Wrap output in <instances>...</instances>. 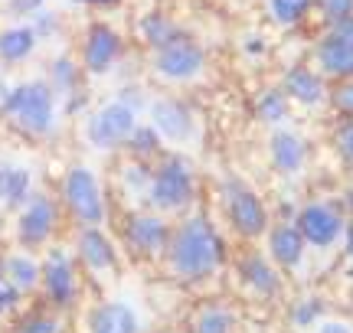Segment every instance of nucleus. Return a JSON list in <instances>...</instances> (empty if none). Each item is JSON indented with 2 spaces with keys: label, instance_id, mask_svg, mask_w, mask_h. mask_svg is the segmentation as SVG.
I'll return each mask as SVG.
<instances>
[{
  "label": "nucleus",
  "instance_id": "f257e3e1",
  "mask_svg": "<svg viewBox=\"0 0 353 333\" xmlns=\"http://www.w3.org/2000/svg\"><path fill=\"white\" fill-rule=\"evenodd\" d=\"M223 258V245L203 216L187 219L170 242V268L180 278H206Z\"/></svg>",
  "mask_w": 353,
  "mask_h": 333
},
{
  "label": "nucleus",
  "instance_id": "f03ea898",
  "mask_svg": "<svg viewBox=\"0 0 353 333\" xmlns=\"http://www.w3.org/2000/svg\"><path fill=\"white\" fill-rule=\"evenodd\" d=\"M3 111L30 134H46L56 121V98L46 82H23L7 95Z\"/></svg>",
  "mask_w": 353,
  "mask_h": 333
},
{
  "label": "nucleus",
  "instance_id": "7ed1b4c3",
  "mask_svg": "<svg viewBox=\"0 0 353 333\" xmlns=\"http://www.w3.org/2000/svg\"><path fill=\"white\" fill-rule=\"evenodd\" d=\"M134 128H138V111L118 98V102L101 105L99 111L92 115V121H88V141L99 151H112L118 144L131 141Z\"/></svg>",
  "mask_w": 353,
  "mask_h": 333
},
{
  "label": "nucleus",
  "instance_id": "20e7f679",
  "mask_svg": "<svg viewBox=\"0 0 353 333\" xmlns=\"http://www.w3.org/2000/svg\"><path fill=\"white\" fill-rule=\"evenodd\" d=\"M65 203L76 213V219L85 226V229H99L101 219H105V200H101V186L95 173L88 166H72L65 173Z\"/></svg>",
  "mask_w": 353,
  "mask_h": 333
},
{
  "label": "nucleus",
  "instance_id": "39448f33",
  "mask_svg": "<svg viewBox=\"0 0 353 333\" xmlns=\"http://www.w3.org/2000/svg\"><path fill=\"white\" fill-rule=\"evenodd\" d=\"M203 65H206V52L183 33L174 43L154 50V72L167 82H190L203 72Z\"/></svg>",
  "mask_w": 353,
  "mask_h": 333
},
{
  "label": "nucleus",
  "instance_id": "423d86ee",
  "mask_svg": "<svg viewBox=\"0 0 353 333\" xmlns=\"http://www.w3.org/2000/svg\"><path fill=\"white\" fill-rule=\"evenodd\" d=\"M151 203L157 209H183V206L193 200V177H190V170L183 160H167L154 170L151 177Z\"/></svg>",
  "mask_w": 353,
  "mask_h": 333
},
{
  "label": "nucleus",
  "instance_id": "0eeeda50",
  "mask_svg": "<svg viewBox=\"0 0 353 333\" xmlns=\"http://www.w3.org/2000/svg\"><path fill=\"white\" fill-rule=\"evenodd\" d=\"M226 203H229V219H232V226H236L245 239L262 235L265 226H268V213H265V203L252 190L232 183L226 190Z\"/></svg>",
  "mask_w": 353,
  "mask_h": 333
},
{
  "label": "nucleus",
  "instance_id": "6e6552de",
  "mask_svg": "<svg viewBox=\"0 0 353 333\" xmlns=\"http://www.w3.org/2000/svg\"><path fill=\"white\" fill-rule=\"evenodd\" d=\"M118 52H121V36L114 33L112 26L105 23H95L88 30V39H85V50H82V63L92 76H101V72H108L118 59Z\"/></svg>",
  "mask_w": 353,
  "mask_h": 333
},
{
  "label": "nucleus",
  "instance_id": "1a4fd4ad",
  "mask_svg": "<svg viewBox=\"0 0 353 333\" xmlns=\"http://www.w3.org/2000/svg\"><path fill=\"white\" fill-rule=\"evenodd\" d=\"M298 232H301L304 242L330 245L341 235V216L327 203H311V206H304L301 216H298Z\"/></svg>",
  "mask_w": 353,
  "mask_h": 333
},
{
  "label": "nucleus",
  "instance_id": "9d476101",
  "mask_svg": "<svg viewBox=\"0 0 353 333\" xmlns=\"http://www.w3.org/2000/svg\"><path fill=\"white\" fill-rule=\"evenodd\" d=\"M151 118L157 134H164L170 141H183L193 131V118H190L187 105H180L176 98H157L151 102Z\"/></svg>",
  "mask_w": 353,
  "mask_h": 333
},
{
  "label": "nucleus",
  "instance_id": "9b49d317",
  "mask_svg": "<svg viewBox=\"0 0 353 333\" xmlns=\"http://www.w3.org/2000/svg\"><path fill=\"white\" fill-rule=\"evenodd\" d=\"M52 229H56V206L46 196H33L20 216V239L30 245L46 242Z\"/></svg>",
  "mask_w": 353,
  "mask_h": 333
},
{
  "label": "nucleus",
  "instance_id": "f8f14e48",
  "mask_svg": "<svg viewBox=\"0 0 353 333\" xmlns=\"http://www.w3.org/2000/svg\"><path fill=\"white\" fill-rule=\"evenodd\" d=\"M43 281L46 291L56 304H69L76 297V275H72V261L65 252H52L46 258V268H43Z\"/></svg>",
  "mask_w": 353,
  "mask_h": 333
},
{
  "label": "nucleus",
  "instance_id": "ddd939ff",
  "mask_svg": "<svg viewBox=\"0 0 353 333\" xmlns=\"http://www.w3.org/2000/svg\"><path fill=\"white\" fill-rule=\"evenodd\" d=\"M128 239H131V245H134L138 252L154 255V252H161V248L167 245L170 232H167V226H164V219L161 216L141 213V216H134L131 222H128Z\"/></svg>",
  "mask_w": 353,
  "mask_h": 333
},
{
  "label": "nucleus",
  "instance_id": "4468645a",
  "mask_svg": "<svg viewBox=\"0 0 353 333\" xmlns=\"http://www.w3.org/2000/svg\"><path fill=\"white\" fill-rule=\"evenodd\" d=\"M317 65H321L327 76L350 78L353 76V46L327 33V36L317 43Z\"/></svg>",
  "mask_w": 353,
  "mask_h": 333
},
{
  "label": "nucleus",
  "instance_id": "2eb2a0df",
  "mask_svg": "<svg viewBox=\"0 0 353 333\" xmlns=\"http://www.w3.org/2000/svg\"><path fill=\"white\" fill-rule=\"evenodd\" d=\"M285 95L301 105H317L324 98V82L307 65H298V69H291L288 76H285Z\"/></svg>",
  "mask_w": 353,
  "mask_h": 333
},
{
  "label": "nucleus",
  "instance_id": "dca6fc26",
  "mask_svg": "<svg viewBox=\"0 0 353 333\" xmlns=\"http://www.w3.org/2000/svg\"><path fill=\"white\" fill-rule=\"evenodd\" d=\"M92 333H138V317L125 304H105L92 314Z\"/></svg>",
  "mask_w": 353,
  "mask_h": 333
},
{
  "label": "nucleus",
  "instance_id": "f3484780",
  "mask_svg": "<svg viewBox=\"0 0 353 333\" xmlns=\"http://www.w3.org/2000/svg\"><path fill=\"white\" fill-rule=\"evenodd\" d=\"M272 160L281 173H298L304 164V141L298 134H288V131H278L272 138Z\"/></svg>",
  "mask_w": 353,
  "mask_h": 333
},
{
  "label": "nucleus",
  "instance_id": "a211bd4d",
  "mask_svg": "<svg viewBox=\"0 0 353 333\" xmlns=\"http://www.w3.org/2000/svg\"><path fill=\"white\" fill-rule=\"evenodd\" d=\"M79 248H82V258L88 261V268H95V271L114 268V248H112V242H108V239H105V235H101L95 226L82 232Z\"/></svg>",
  "mask_w": 353,
  "mask_h": 333
},
{
  "label": "nucleus",
  "instance_id": "6ab92c4d",
  "mask_svg": "<svg viewBox=\"0 0 353 333\" xmlns=\"http://www.w3.org/2000/svg\"><path fill=\"white\" fill-rule=\"evenodd\" d=\"M37 46V30L33 26H10L0 33V59L7 63H20L26 59Z\"/></svg>",
  "mask_w": 353,
  "mask_h": 333
},
{
  "label": "nucleus",
  "instance_id": "aec40b11",
  "mask_svg": "<svg viewBox=\"0 0 353 333\" xmlns=\"http://www.w3.org/2000/svg\"><path fill=\"white\" fill-rule=\"evenodd\" d=\"M301 252H304V239L294 226H278V229L272 232V255H275L278 265H285V268L298 265V261H301Z\"/></svg>",
  "mask_w": 353,
  "mask_h": 333
},
{
  "label": "nucleus",
  "instance_id": "412c9836",
  "mask_svg": "<svg viewBox=\"0 0 353 333\" xmlns=\"http://www.w3.org/2000/svg\"><path fill=\"white\" fill-rule=\"evenodd\" d=\"M30 193V170L13 164H0V200L7 203H20Z\"/></svg>",
  "mask_w": 353,
  "mask_h": 333
},
{
  "label": "nucleus",
  "instance_id": "4be33fe9",
  "mask_svg": "<svg viewBox=\"0 0 353 333\" xmlns=\"http://www.w3.org/2000/svg\"><path fill=\"white\" fill-rule=\"evenodd\" d=\"M141 36H144L148 46L161 50V46H167V43H174V39L180 36V30L167 20L164 13H148V17L141 20Z\"/></svg>",
  "mask_w": 353,
  "mask_h": 333
},
{
  "label": "nucleus",
  "instance_id": "5701e85b",
  "mask_svg": "<svg viewBox=\"0 0 353 333\" xmlns=\"http://www.w3.org/2000/svg\"><path fill=\"white\" fill-rule=\"evenodd\" d=\"M3 268H7V278H10V284L17 288V291H26V288H33V284L39 281L37 261L26 258V255H10Z\"/></svg>",
  "mask_w": 353,
  "mask_h": 333
},
{
  "label": "nucleus",
  "instance_id": "b1692460",
  "mask_svg": "<svg viewBox=\"0 0 353 333\" xmlns=\"http://www.w3.org/2000/svg\"><path fill=\"white\" fill-rule=\"evenodd\" d=\"M255 115L262 118L265 125H281V121L288 118V95H285V92H275V89L259 95Z\"/></svg>",
  "mask_w": 353,
  "mask_h": 333
},
{
  "label": "nucleus",
  "instance_id": "393cba45",
  "mask_svg": "<svg viewBox=\"0 0 353 333\" xmlns=\"http://www.w3.org/2000/svg\"><path fill=\"white\" fill-rule=\"evenodd\" d=\"M311 7L314 0H268V13L278 26H294Z\"/></svg>",
  "mask_w": 353,
  "mask_h": 333
},
{
  "label": "nucleus",
  "instance_id": "a878e982",
  "mask_svg": "<svg viewBox=\"0 0 353 333\" xmlns=\"http://www.w3.org/2000/svg\"><path fill=\"white\" fill-rule=\"evenodd\" d=\"M242 275H245V281L252 284L255 291H275V284H278L275 271L268 268L259 255H249L242 261Z\"/></svg>",
  "mask_w": 353,
  "mask_h": 333
},
{
  "label": "nucleus",
  "instance_id": "bb28decb",
  "mask_svg": "<svg viewBox=\"0 0 353 333\" xmlns=\"http://www.w3.org/2000/svg\"><path fill=\"white\" fill-rule=\"evenodd\" d=\"M229 330H232V314L219 308L203 310L196 323H193V333H229Z\"/></svg>",
  "mask_w": 353,
  "mask_h": 333
},
{
  "label": "nucleus",
  "instance_id": "cd10ccee",
  "mask_svg": "<svg viewBox=\"0 0 353 333\" xmlns=\"http://www.w3.org/2000/svg\"><path fill=\"white\" fill-rule=\"evenodd\" d=\"M317 10L324 13V20L330 26L334 23H343V20H350L353 17V0H314Z\"/></svg>",
  "mask_w": 353,
  "mask_h": 333
},
{
  "label": "nucleus",
  "instance_id": "c85d7f7f",
  "mask_svg": "<svg viewBox=\"0 0 353 333\" xmlns=\"http://www.w3.org/2000/svg\"><path fill=\"white\" fill-rule=\"evenodd\" d=\"M131 144H134V151L148 154V151H157L161 134H157V128H134V134H131Z\"/></svg>",
  "mask_w": 353,
  "mask_h": 333
},
{
  "label": "nucleus",
  "instance_id": "c756f323",
  "mask_svg": "<svg viewBox=\"0 0 353 333\" xmlns=\"http://www.w3.org/2000/svg\"><path fill=\"white\" fill-rule=\"evenodd\" d=\"M52 76H56V82H59L63 89H72V82H76V69H72V63H69V59H56V65H52Z\"/></svg>",
  "mask_w": 353,
  "mask_h": 333
},
{
  "label": "nucleus",
  "instance_id": "7c9ffc66",
  "mask_svg": "<svg viewBox=\"0 0 353 333\" xmlns=\"http://www.w3.org/2000/svg\"><path fill=\"white\" fill-rule=\"evenodd\" d=\"M17 333H56V321H50V317H33V321H26Z\"/></svg>",
  "mask_w": 353,
  "mask_h": 333
},
{
  "label": "nucleus",
  "instance_id": "2f4dec72",
  "mask_svg": "<svg viewBox=\"0 0 353 333\" xmlns=\"http://www.w3.org/2000/svg\"><path fill=\"white\" fill-rule=\"evenodd\" d=\"M334 102H337V108H341V111L353 115V82H347V85H341V89L334 92Z\"/></svg>",
  "mask_w": 353,
  "mask_h": 333
},
{
  "label": "nucleus",
  "instance_id": "473e14b6",
  "mask_svg": "<svg viewBox=\"0 0 353 333\" xmlns=\"http://www.w3.org/2000/svg\"><path fill=\"white\" fill-rule=\"evenodd\" d=\"M330 36H337V39H343V43H350L353 46V17L350 20H343V23L330 26Z\"/></svg>",
  "mask_w": 353,
  "mask_h": 333
},
{
  "label": "nucleus",
  "instance_id": "72a5a7b5",
  "mask_svg": "<svg viewBox=\"0 0 353 333\" xmlns=\"http://www.w3.org/2000/svg\"><path fill=\"white\" fill-rule=\"evenodd\" d=\"M17 297H20V291L13 284H0V310H10L17 304Z\"/></svg>",
  "mask_w": 353,
  "mask_h": 333
},
{
  "label": "nucleus",
  "instance_id": "f704fd0d",
  "mask_svg": "<svg viewBox=\"0 0 353 333\" xmlns=\"http://www.w3.org/2000/svg\"><path fill=\"white\" fill-rule=\"evenodd\" d=\"M341 141H343V151H347V154H350V160H353V125H350V128H343Z\"/></svg>",
  "mask_w": 353,
  "mask_h": 333
},
{
  "label": "nucleus",
  "instance_id": "c9c22d12",
  "mask_svg": "<svg viewBox=\"0 0 353 333\" xmlns=\"http://www.w3.org/2000/svg\"><path fill=\"white\" fill-rule=\"evenodd\" d=\"M314 304H311V308H301V310H298V323H307V321H311V317H314Z\"/></svg>",
  "mask_w": 353,
  "mask_h": 333
},
{
  "label": "nucleus",
  "instance_id": "e433bc0d",
  "mask_svg": "<svg viewBox=\"0 0 353 333\" xmlns=\"http://www.w3.org/2000/svg\"><path fill=\"white\" fill-rule=\"evenodd\" d=\"M321 333H350V330H347L343 323H324V327H321Z\"/></svg>",
  "mask_w": 353,
  "mask_h": 333
},
{
  "label": "nucleus",
  "instance_id": "4c0bfd02",
  "mask_svg": "<svg viewBox=\"0 0 353 333\" xmlns=\"http://www.w3.org/2000/svg\"><path fill=\"white\" fill-rule=\"evenodd\" d=\"M39 3H43V0H17V7H20V10H37Z\"/></svg>",
  "mask_w": 353,
  "mask_h": 333
},
{
  "label": "nucleus",
  "instance_id": "58836bf2",
  "mask_svg": "<svg viewBox=\"0 0 353 333\" xmlns=\"http://www.w3.org/2000/svg\"><path fill=\"white\" fill-rule=\"evenodd\" d=\"M347 252L353 255V222H350V229H347Z\"/></svg>",
  "mask_w": 353,
  "mask_h": 333
},
{
  "label": "nucleus",
  "instance_id": "ea45409f",
  "mask_svg": "<svg viewBox=\"0 0 353 333\" xmlns=\"http://www.w3.org/2000/svg\"><path fill=\"white\" fill-rule=\"evenodd\" d=\"M88 3H99V7H105V3H114V0H88Z\"/></svg>",
  "mask_w": 353,
  "mask_h": 333
},
{
  "label": "nucleus",
  "instance_id": "a19ab883",
  "mask_svg": "<svg viewBox=\"0 0 353 333\" xmlns=\"http://www.w3.org/2000/svg\"><path fill=\"white\" fill-rule=\"evenodd\" d=\"M350 203H353V190H350Z\"/></svg>",
  "mask_w": 353,
  "mask_h": 333
}]
</instances>
